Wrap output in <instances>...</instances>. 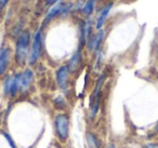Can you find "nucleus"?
Instances as JSON below:
<instances>
[{
	"mask_svg": "<svg viewBox=\"0 0 158 148\" xmlns=\"http://www.w3.org/2000/svg\"><path fill=\"white\" fill-rule=\"evenodd\" d=\"M0 97H1V95H0Z\"/></svg>",
	"mask_w": 158,
	"mask_h": 148,
	"instance_id": "23",
	"label": "nucleus"
},
{
	"mask_svg": "<svg viewBox=\"0 0 158 148\" xmlns=\"http://www.w3.org/2000/svg\"><path fill=\"white\" fill-rule=\"evenodd\" d=\"M12 59V50L10 47L2 46L0 48V77L8 70Z\"/></svg>",
	"mask_w": 158,
	"mask_h": 148,
	"instance_id": "6",
	"label": "nucleus"
},
{
	"mask_svg": "<svg viewBox=\"0 0 158 148\" xmlns=\"http://www.w3.org/2000/svg\"><path fill=\"white\" fill-rule=\"evenodd\" d=\"M56 1H59V0H46V2L48 3V5H54Z\"/></svg>",
	"mask_w": 158,
	"mask_h": 148,
	"instance_id": "21",
	"label": "nucleus"
},
{
	"mask_svg": "<svg viewBox=\"0 0 158 148\" xmlns=\"http://www.w3.org/2000/svg\"><path fill=\"white\" fill-rule=\"evenodd\" d=\"M113 6H114V3L113 2L107 3V5L104 7V9L102 10L101 13L99 14L97 23H95V28H97L98 31H100V29L103 28L104 24H105V22H106V18H107V16H108V14H110V10H112Z\"/></svg>",
	"mask_w": 158,
	"mask_h": 148,
	"instance_id": "10",
	"label": "nucleus"
},
{
	"mask_svg": "<svg viewBox=\"0 0 158 148\" xmlns=\"http://www.w3.org/2000/svg\"><path fill=\"white\" fill-rule=\"evenodd\" d=\"M33 82H34V72L29 67H26L23 72H21V90H20V92L26 93L27 91H29Z\"/></svg>",
	"mask_w": 158,
	"mask_h": 148,
	"instance_id": "8",
	"label": "nucleus"
},
{
	"mask_svg": "<svg viewBox=\"0 0 158 148\" xmlns=\"http://www.w3.org/2000/svg\"><path fill=\"white\" fill-rule=\"evenodd\" d=\"M92 20L91 18H87L85 22H82L79 27V50H82L85 46H86L88 39L92 35Z\"/></svg>",
	"mask_w": 158,
	"mask_h": 148,
	"instance_id": "5",
	"label": "nucleus"
},
{
	"mask_svg": "<svg viewBox=\"0 0 158 148\" xmlns=\"http://www.w3.org/2000/svg\"><path fill=\"white\" fill-rule=\"evenodd\" d=\"M142 148H158V143H147Z\"/></svg>",
	"mask_w": 158,
	"mask_h": 148,
	"instance_id": "18",
	"label": "nucleus"
},
{
	"mask_svg": "<svg viewBox=\"0 0 158 148\" xmlns=\"http://www.w3.org/2000/svg\"><path fill=\"white\" fill-rule=\"evenodd\" d=\"M3 136L6 137V139H7V142H8V144H9L10 147H11V148H18V146H16L15 142L13 141V138H12V136L9 134V133L3 132Z\"/></svg>",
	"mask_w": 158,
	"mask_h": 148,
	"instance_id": "17",
	"label": "nucleus"
},
{
	"mask_svg": "<svg viewBox=\"0 0 158 148\" xmlns=\"http://www.w3.org/2000/svg\"><path fill=\"white\" fill-rule=\"evenodd\" d=\"M31 47V37L29 31H25L18 37L14 50V60L15 63L20 66L25 65L28 61L29 52Z\"/></svg>",
	"mask_w": 158,
	"mask_h": 148,
	"instance_id": "1",
	"label": "nucleus"
},
{
	"mask_svg": "<svg viewBox=\"0 0 158 148\" xmlns=\"http://www.w3.org/2000/svg\"><path fill=\"white\" fill-rule=\"evenodd\" d=\"M69 70H68L67 66L64 65L59 67V69L55 72V80H56V84L59 89L62 92L66 93L69 87Z\"/></svg>",
	"mask_w": 158,
	"mask_h": 148,
	"instance_id": "4",
	"label": "nucleus"
},
{
	"mask_svg": "<svg viewBox=\"0 0 158 148\" xmlns=\"http://www.w3.org/2000/svg\"><path fill=\"white\" fill-rule=\"evenodd\" d=\"M21 90V72H16L12 76V85L11 91H10V96L15 97Z\"/></svg>",
	"mask_w": 158,
	"mask_h": 148,
	"instance_id": "12",
	"label": "nucleus"
},
{
	"mask_svg": "<svg viewBox=\"0 0 158 148\" xmlns=\"http://www.w3.org/2000/svg\"><path fill=\"white\" fill-rule=\"evenodd\" d=\"M11 85H12V76H7L5 81H3V85H2V92L5 96H10Z\"/></svg>",
	"mask_w": 158,
	"mask_h": 148,
	"instance_id": "16",
	"label": "nucleus"
},
{
	"mask_svg": "<svg viewBox=\"0 0 158 148\" xmlns=\"http://www.w3.org/2000/svg\"><path fill=\"white\" fill-rule=\"evenodd\" d=\"M9 0H0V10H3L6 8V6L8 5Z\"/></svg>",
	"mask_w": 158,
	"mask_h": 148,
	"instance_id": "19",
	"label": "nucleus"
},
{
	"mask_svg": "<svg viewBox=\"0 0 158 148\" xmlns=\"http://www.w3.org/2000/svg\"><path fill=\"white\" fill-rule=\"evenodd\" d=\"M97 1L98 0H87L86 2H85V5L82 6V9H81V12L85 16H90L93 13L95 5H97Z\"/></svg>",
	"mask_w": 158,
	"mask_h": 148,
	"instance_id": "13",
	"label": "nucleus"
},
{
	"mask_svg": "<svg viewBox=\"0 0 158 148\" xmlns=\"http://www.w3.org/2000/svg\"><path fill=\"white\" fill-rule=\"evenodd\" d=\"M69 123L70 118L67 113H60L54 117L55 135L62 143H65L69 136Z\"/></svg>",
	"mask_w": 158,
	"mask_h": 148,
	"instance_id": "3",
	"label": "nucleus"
},
{
	"mask_svg": "<svg viewBox=\"0 0 158 148\" xmlns=\"http://www.w3.org/2000/svg\"><path fill=\"white\" fill-rule=\"evenodd\" d=\"M86 143L88 148H103L102 146V142L94 133L92 132H87L86 134Z\"/></svg>",
	"mask_w": 158,
	"mask_h": 148,
	"instance_id": "11",
	"label": "nucleus"
},
{
	"mask_svg": "<svg viewBox=\"0 0 158 148\" xmlns=\"http://www.w3.org/2000/svg\"><path fill=\"white\" fill-rule=\"evenodd\" d=\"M64 5H65V2H64L63 0H59V1H56V2H55L54 5L49 9V11L47 12L46 16H44V21H42V27L46 26V25H48L50 22H52L55 18L61 16L62 10H63V8H64Z\"/></svg>",
	"mask_w": 158,
	"mask_h": 148,
	"instance_id": "7",
	"label": "nucleus"
},
{
	"mask_svg": "<svg viewBox=\"0 0 158 148\" xmlns=\"http://www.w3.org/2000/svg\"><path fill=\"white\" fill-rule=\"evenodd\" d=\"M156 130L158 131V123H157V125H156Z\"/></svg>",
	"mask_w": 158,
	"mask_h": 148,
	"instance_id": "22",
	"label": "nucleus"
},
{
	"mask_svg": "<svg viewBox=\"0 0 158 148\" xmlns=\"http://www.w3.org/2000/svg\"><path fill=\"white\" fill-rule=\"evenodd\" d=\"M104 37H105V31H104V29H100V31L95 34V47H94L95 54L101 50V46L104 40Z\"/></svg>",
	"mask_w": 158,
	"mask_h": 148,
	"instance_id": "14",
	"label": "nucleus"
},
{
	"mask_svg": "<svg viewBox=\"0 0 158 148\" xmlns=\"http://www.w3.org/2000/svg\"><path fill=\"white\" fill-rule=\"evenodd\" d=\"M44 33H42V27H40V28L37 29L33 39H31V52H29V56H28L29 65L36 64V62L41 57L42 53H44Z\"/></svg>",
	"mask_w": 158,
	"mask_h": 148,
	"instance_id": "2",
	"label": "nucleus"
},
{
	"mask_svg": "<svg viewBox=\"0 0 158 148\" xmlns=\"http://www.w3.org/2000/svg\"><path fill=\"white\" fill-rule=\"evenodd\" d=\"M81 63H82V53H81V50L78 49V50L72 55V57L69 59L68 64L66 66H67L70 74H74V72H76L77 70L79 69Z\"/></svg>",
	"mask_w": 158,
	"mask_h": 148,
	"instance_id": "9",
	"label": "nucleus"
},
{
	"mask_svg": "<svg viewBox=\"0 0 158 148\" xmlns=\"http://www.w3.org/2000/svg\"><path fill=\"white\" fill-rule=\"evenodd\" d=\"M53 104H54L55 108L60 109V110H64L67 106V103H66V100L64 98L63 95H59L53 100Z\"/></svg>",
	"mask_w": 158,
	"mask_h": 148,
	"instance_id": "15",
	"label": "nucleus"
},
{
	"mask_svg": "<svg viewBox=\"0 0 158 148\" xmlns=\"http://www.w3.org/2000/svg\"><path fill=\"white\" fill-rule=\"evenodd\" d=\"M105 148H117V146H116V144H115V143H113V142H112V143H110V144H108V145L106 146Z\"/></svg>",
	"mask_w": 158,
	"mask_h": 148,
	"instance_id": "20",
	"label": "nucleus"
}]
</instances>
